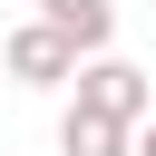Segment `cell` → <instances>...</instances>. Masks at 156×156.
Here are the masks:
<instances>
[{
	"instance_id": "obj_3",
	"label": "cell",
	"mask_w": 156,
	"mask_h": 156,
	"mask_svg": "<svg viewBox=\"0 0 156 156\" xmlns=\"http://www.w3.org/2000/svg\"><path fill=\"white\" fill-rule=\"evenodd\" d=\"M29 20L68 29L78 58H107V39H117V0H29Z\"/></svg>"
},
{
	"instance_id": "obj_2",
	"label": "cell",
	"mask_w": 156,
	"mask_h": 156,
	"mask_svg": "<svg viewBox=\"0 0 156 156\" xmlns=\"http://www.w3.org/2000/svg\"><path fill=\"white\" fill-rule=\"evenodd\" d=\"M78 107H98V117H117V127H146V117H156V88H146V68H136V58H117V49H107V58H88V68H78Z\"/></svg>"
},
{
	"instance_id": "obj_5",
	"label": "cell",
	"mask_w": 156,
	"mask_h": 156,
	"mask_svg": "<svg viewBox=\"0 0 156 156\" xmlns=\"http://www.w3.org/2000/svg\"><path fill=\"white\" fill-rule=\"evenodd\" d=\"M136 156H156V117H146V127H136Z\"/></svg>"
},
{
	"instance_id": "obj_6",
	"label": "cell",
	"mask_w": 156,
	"mask_h": 156,
	"mask_svg": "<svg viewBox=\"0 0 156 156\" xmlns=\"http://www.w3.org/2000/svg\"><path fill=\"white\" fill-rule=\"evenodd\" d=\"M0 88H10V58H0Z\"/></svg>"
},
{
	"instance_id": "obj_4",
	"label": "cell",
	"mask_w": 156,
	"mask_h": 156,
	"mask_svg": "<svg viewBox=\"0 0 156 156\" xmlns=\"http://www.w3.org/2000/svg\"><path fill=\"white\" fill-rule=\"evenodd\" d=\"M58 156H136V127H117V117H98V107L68 98V117H58Z\"/></svg>"
},
{
	"instance_id": "obj_1",
	"label": "cell",
	"mask_w": 156,
	"mask_h": 156,
	"mask_svg": "<svg viewBox=\"0 0 156 156\" xmlns=\"http://www.w3.org/2000/svg\"><path fill=\"white\" fill-rule=\"evenodd\" d=\"M0 58H10V88H68L88 58H78V39L68 29H49V20H20L10 39H0Z\"/></svg>"
}]
</instances>
